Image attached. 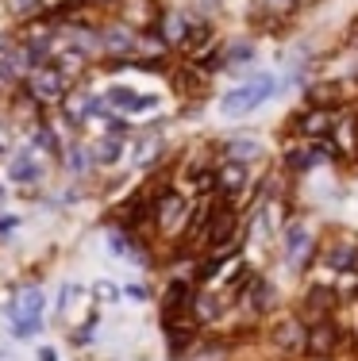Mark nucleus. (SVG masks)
<instances>
[{
  "instance_id": "f257e3e1",
  "label": "nucleus",
  "mask_w": 358,
  "mask_h": 361,
  "mask_svg": "<svg viewBox=\"0 0 358 361\" xmlns=\"http://www.w3.org/2000/svg\"><path fill=\"white\" fill-rule=\"evenodd\" d=\"M274 89H278V81L270 73H258V77H251L246 85H239V89H232L224 97V104H220V111L224 116H246V111H254L258 104H266L270 97H274Z\"/></svg>"
},
{
  "instance_id": "f03ea898",
  "label": "nucleus",
  "mask_w": 358,
  "mask_h": 361,
  "mask_svg": "<svg viewBox=\"0 0 358 361\" xmlns=\"http://www.w3.org/2000/svg\"><path fill=\"white\" fill-rule=\"evenodd\" d=\"M8 315H12V334L16 338L39 334V326H42V288H20L16 300H12V307H8Z\"/></svg>"
},
{
  "instance_id": "7ed1b4c3",
  "label": "nucleus",
  "mask_w": 358,
  "mask_h": 361,
  "mask_svg": "<svg viewBox=\"0 0 358 361\" xmlns=\"http://www.w3.org/2000/svg\"><path fill=\"white\" fill-rule=\"evenodd\" d=\"M189 219H193V212H189V204H185V196H177V192H162L158 200H155V223L162 231H189Z\"/></svg>"
},
{
  "instance_id": "20e7f679",
  "label": "nucleus",
  "mask_w": 358,
  "mask_h": 361,
  "mask_svg": "<svg viewBox=\"0 0 358 361\" xmlns=\"http://www.w3.org/2000/svg\"><path fill=\"white\" fill-rule=\"evenodd\" d=\"M339 342H343V334H339V326L328 319H309V357L312 361H331V354L339 350Z\"/></svg>"
},
{
  "instance_id": "39448f33",
  "label": "nucleus",
  "mask_w": 358,
  "mask_h": 361,
  "mask_svg": "<svg viewBox=\"0 0 358 361\" xmlns=\"http://www.w3.org/2000/svg\"><path fill=\"white\" fill-rule=\"evenodd\" d=\"M270 342L281 354H309V323L304 319H278L270 331Z\"/></svg>"
},
{
  "instance_id": "423d86ee",
  "label": "nucleus",
  "mask_w": 358,
  "mask_h": 361,
  "mask_svg": "<svg viewBox=\"0 0 358 361\" xmlns=\"http://www.w3.org/2000/svg\"><path fill=\"white\" fill-rule=\"evenodd\" d=\"M28 92L42 104H50V100H62L66 97V73L54 70V66H39V70L28 73Z\"/></svg>"
},
{
  "instance_id": "0eeeda50",
  "label": "nucleus",
  "mask_w": 358,
  "mask_h": 361,
  "mask_svg": "<svg viewBox=\"0 0 358 361\" xmlns=\"http://www.w3.org/2000/svg\"><path fill=\"white\" fill-rule=\"evenodd\" d=\"M235 238H239V212L227 208V204H216V216H212L208 227V250H224Z\"/></svg>"
},
{
  "instance_id": "6e6552de",
  "label": "nucleus",
  "mask_w": 358,
  "mask_h": 361,
  "mask_svg": "<svg viewBox=\"0 0 358 361\" xmlns=\"http://www.w3.org/2000/svg\"><path fill=\"white\" fill-rule=\"evenodd\" d=\"M105 100L119 111H127V116H143V111H155L158 108V97H150V92H135V89H124V85H112V89L105 92Z\"/></svg>"
},
{
  "instance_id": "1a4fd4ad",
  "label": "nucleus",
  "mask_w": 358,
  "mask_h": 361,
  "mask_svg": "<svg viewBox=\"0 0 358 361\" xmlns=\"http://www.w3.org/2000/svg\"><path fill=\"white\" fill-rule=\"evenodd\" d=\"M251 185V166L246 161L227 158L224 166H216V196H239Z\"/></svg>"
},
{
  "instance_id": "9d476101",
  "label": "nucleus",
  "mask_w": 358,
  "mask_h": 361,
  "mask_svg": "<svg viewBox=\"0 0 358 361\" xmlns=\"http://www.w3.org/2000/svg\"><path fill=\"white\" fill-rule=\"evenodd\" d=\"M331 127H335V111H331V108H320V104H312V108H309V111H304V116L293 123V131L301 135V139H328Z\"/></svg>"
},
{
  "instance_id": "9b49d317",
  "label": "nucleus",
  "mask_w": 358,
  "mask_h": 361,
  "mask_svg": "<svg viewBox=\"0 0 358 361\" xmlns=\"http://www.w3.org/2000/svg\"><path fill=\"white\" fill-rule=\"evenodd\" d=\"M339 307V292L331 285H309L304 292V312L312 315V319H328L331 312Z\"/></svg>"
},
{
  "instance_id": "f8f14e48",
  "label": "nucleus",
  "mask_w": 358,
  "mask_h": 361,
  "mask_svg": "<svg viewBox=\"0 0 358 361\" xmlns=\"http://www.w3.org/2000/svg\"><path fill=\"white\" fill-rule=\"evenodd\" d=\"M323 265L339 273H358V246L351 238H339V243H328L323 246Z\"/></svg>"
},
{
  "instance_id": "ddd939ff",
  "label": "nucleus",
  "mask_w": 358,
  "mask_h": 361,
  "mask_svg": "<svg viewBox=\"0 0 358 361\" xmlns=\"http://www.w3.org/2000/svg\"><path fill=\"white\" fill-rule=\"evenodd\" d=\"M309 246H312V238H309V231H304V223H289L285 227V257H293V265H304L309 262Z\"/></svg>"
},
{
  "instance_id": "4468645a",
  "label": "nucleus",
  "mask_w": 358,
  "mask_h": 361,
  "mask_svg": "<svg viewBox=\"0 0 358 361\" xmlns=\"http://www.w3.org/2000/svg\"><path fill=\"white\" fill-rule=\"evenodd\" d=\"M239 296L246 300V307H251L254 315L270 312V304H274V292H270V285H266V281H254V277L243 285V292H239Z\"/></svg>"
},
{
  "instance_id": "2eb2a0df",
  "label": "nucleus",
  "mask_w": 358,
  "mask_h": 361,
  "mask_svg": "<svg viewBox=\"0 0 358 361\" xmlns=\"http://www.w3.org/2000/svg\"><path fill=\"white\" fill-rule=\"evenodd\" d=\"M8 177H12L16 185H35L42 177V166L31 154H20V158H12V166H8Z\"/></svg>"
},
{
  "instance_id": "dca6fc26",
  "label": "nucleus",
  "mask_w": 358,
  "mask_h": 361,
  "mask_svg": "<svg viewBox=\"0 0 358 361\" xmlns=\"http://www.w3.org/2000/svg\"><path fill=\"white\" fill-rule=\"evenodd\" d=\"M108 246H112V254L119 257V262H143V250L139 243H131V238L124 235V231H108Z\"/></svg>"
},
{
  "instance_id": "f3484780",
  "label": "nucleus",
  "mask_w": 358,
  "mask_h": 361,
  "mask_svg": "<svg viewBox=\"0 0 358 361\" xmlns=\"http://www.w3.org/2000/svg\"><path fill=\"white\" fill-rule=\"evenodd\" d=\"M224 154H227V158H235V161H251V158H258V154H262V146H258V139L239 135V139H227L224 142Z\"/></svg>"
},
{
  "instance_id": "a211bd4d",
  "label": "nucleus",
  "mask_w": 358,
  "mask_h": 361,
  "mask_svg": "<svg viewBox=\"0 0 358 361\" xmlns=\"http://www.w3.org/2000/svg\"><path fill=\"white\" fill-rule=\"evenodd\" d=\"M119 150H124V142L116 139H105V142H97V150H93V161H97V166H112V161L119 158Z\"/></svg>"
},
{
  "instance_id": "6ab92c4d",
  "label": "nucleus",
  "mask_w": 358,
  "mask_h": 361,
  "mask_svg": "<svg viewBox=\"0 0 358 361\" xmlns=\"http://www.w3.org/2000/svg\"><path fill=\"white\" fill-rule=\"evenodd\" d=\"M316 158H320L316 146H312V150H289V154H285V166H293L297 173H304V169L316 166Z\"/></svg>"
},
{
  "instance_id": "aec40b11",
  "label": "nucleus",
  "mask_w": 358,
  "mask_h": 361,
  "mask_svg": "<svg viewBox=\"0 0 358 361\" xmlns=\"http://www.w3.org/2000/svg\"><path fill=\"white\" fill-rule=\"evenodd\" d=\"M105 47L108 50H135V35L131 31H119V27H108L105 31Z\"/></svg>"
},
{
  "instance_id": "412c9836",
  "label": "nucleus",
  "mask_w": 358,
  "mask_h": 361,
  "mask_svg": "<svg viewBox=\"0 0 358 361\" xmlns=\"http://www.w3.org/2000/svg\"><path fill=\"white\" fill-rule=\"evenodd\" d=\"M339 97H343V89H339V85H316V89H312V100H328V108L335 104Z\"/></svg>"
},
{
  "instance_id": "4be33fe9",
  "label": "nucleus",
  "mask_w": 358,
  "mask_h": 361,
  "mask_svg": "<svg viewBox=\"0 0 358 361\" xmlns=\"http://www.w3.org/2000/svg\"><path fill=\"white\" fill-rule=\"evenodd\" d=\"M35 146H42V150H50V154H54V150H58V142H54V135H50V131H47V127H39V131H35Z\"/></svg>"
},
{
  "instance_id": "5701e85b",
  "label": "nucleus",
  "mask_w": 358,
  "mask_h": 361,
  "mask_svg": "<svg viewBox=\"0 0 358 361\" xmlns=\"http://www.w3.org/2000/svg\"><path fill=\"white\" fill-rule=\"evenodd\" d=\"M70 169H73V173H81V169H85V150H70Z\"/></svg>"
},
{
  "instance_id": "b1692460",
  "label": "nucleus",
  "mask_w": 358,
  "mask_h": 361,
  "mask_svg": "<svg viewBox=\"0 0 358 361\" xmlns=\"http://www.w3.org/2000/svg\"><path fill=\"white\" fill-rule=\"evenodd\" d=\"M124 292H127L131 300H147V285H127Z\"/></svg>"
},
{
  "instance_id": "393cba45",
  "label": "nucleus",
  "mask_w": 358,
  "mask_h": 361,
  "mask_svg": "<svg viewBox=\"0 0 358 361\" xmlns=\"http://www.w3.org/2000/svg\"><path fill=\"white\" fill-rule=\"evenodd\" d=\"M0 85H16V73H12V66H4V62H0Z\"/></svg>"
},
{
  "instance_id": "a878e982",
  "label": "nucleus",
  "mask_w": 358,
  "mask_h": 361,
  "mask_svg": "<svg viewBox=\"0 0 358 361\" xmlns=\"http://www.w3.org/2000/svg\"><path fill=\"white\" fill-rule=\"evenodd\" d=\"M39 361H58V357H54V350H39Z\"/></svg>"
},
{
  "instance_id": "bb28decb",
  "label": "nucleus",
  "mask_w": 358,
  "mask_h": 361,
  "mask_svg": "<svg viewBox=\"0 0 358 361\" xmlns=\"http://www.w3.org/2000/svg\"><path fill=\"white\" fill-rule=\"evenodd\" d=\"M8 227H16V219H0V235H4Z\"/></svg>"
},
{
  "instance_id": "cd10ccee",
  "label": "nucleus",
  "mask_w": 358,
  "mask_h": 361,
  "mask_svg": "<svg viewBox=\"0 0 358 361\" xmlns=\"http://www.w3.org/2000/svg\"><path fill=\"white\" fill-rule=\"evenodd\" d=\"M354 300H358V288H354Z\"/></svg>"
}]
</instances>
